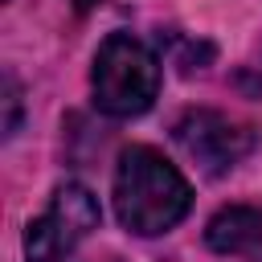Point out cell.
<instances>
[{
    "instance_id": "6da1fadb",
    "label": "cell",
    "mask_w": 262,
    "mask_h": 262,
    "mask_svg": "<svg viewBox=\"0 0 262 262\" xmlns=\"http://www.w3.org/2000/svg\"><path fill=\"white\" fill-rule=\"evenodd\" d=\"M192 205V188L176 164H168L156 147H127L115 168V213L123 229L139 237H156L184 221Z\"/></svg>"
},
{
    "instance_id": "7a4b0ae2",
    "label": "cell",
    "mask_w": 262,
    "mask_h": 262,
    "mask_svg": "<svg viewBox=\"0 0 262 262\" xmlns=\"http://www.w3.org/2000/svg\"><path fill=\"white\" fill-rule=\"evenodd\" d=\"M94 106L111 119H135L143 115L160 94V57L131 33H111L90 70Z\"/></svg>"
},
{
    "instance_id": "3957f363",
    "label": "cell",
    "mask_w": 262,
    "mask_h": 262,
    "mask_svg": "<svg viewBox=\"0 0 262 262\" xmlns=\"http://www.w3.org/2000/svg\"><path fill=\"white\" fill-rule=\"evenodd\" d=\"M98 201L86 184L66 180L53 188L45 213L37 221H29L25 233V254L29 262H66L94 229H98Z\"/></svg>"
},
{
    "instance_id": "277c9868",
    "label": "cell",
    "mask_w": 262,
    "mask_h": 262,
    "mask_svg": "<svg viewBox=\"0 0 262 262\" xmlns=\"http://www.w3.org/2000/svg\"><path fill=\"white\" fill-rule=\"evenodd\" d=\"M176 143L205 176H221L254 151V131L221 111L201 106V111H184L176 119Z\"/></svg>"
},
{
    "instance_id": "5b68a950",
    "label": "cell",
    "mask_w": 262,
    "mask_h": 262,
    "mask_svg": "<svg viewBox=\"0 0 262 262\" xmlns=\"http://www.w3.org/2000/svg\"><path fill=\"white\" fill-rule=\"evenodd\" d=\"M205 246L213 254H250L262 246V209L254 205H225L209 217L205 225Z\"/></svg>"
},
{
    "instance_id": "8992f818",
    "label": "cell",
    "mask_w": 262,
    "mask_h": 262,
    "mask_svg": "<svg viewBox=\"0 0 262 262\" xmlns=\"http://www.w3.org/2000/svg\"><path fill=\"white\" fill-rule=\"evenodd\" d=\"M4 102H8V123H4V135L16 131V115H20V90L12 78H4Z\"/></svg>"
},
{
    "instance_id": "52a82bcc",
    "label": "cell",
    "mask_w": 262,
    "mask_h": 262,
    "mask_svg": "<svg viewBox=\"0 0 262 262\" xmlns=\"http://www.w3.org/2000/svg\"><path fill=\"white\" fill-rule=\"evenodd\" d=\"M98 4H102V0H74V8H82V12H86V8H98Z\"/></svg>"
}]
</instances>
